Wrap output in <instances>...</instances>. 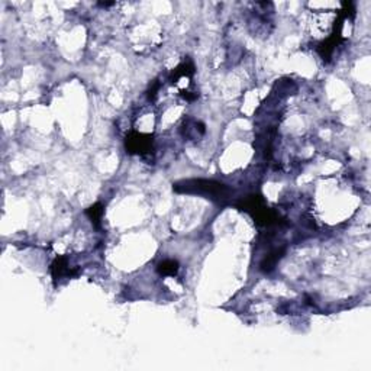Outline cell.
I'll list each match as a JSON object with an SVG mask.
<instances>
[{
  "label": "cell",
  "mask_w": 371,
  "mask_h": 371,
  "mask_svg": "<svg viewBox=\"0 0 371 371\" xmlns=\"http://www.w3.org/2000/svg\"><path fill=\"white\" fill-rule=\"evenodd\" d=\"M174 191L177 193H187V194H200L212 199L215 202H224L229 199L231 190L224 183L215 180H205V179H191L176 183L173 186Z\"/></svg>",
  "instance_id": "obj_1"
},
{
  "label": "cell",
  "mask_w": 371,
  "mask_h": 371,
  "mask_svg": "<svg viewBox=\"0 0 371 371\" xmlns=\"http://www.w3.org/2000/svg\"><path fill=\"white\" fill-rule=\"evenodd\" d=\"M152 137L145 135V134H139V132H130L126 137L125 141V147L129 154H139V156H147L152 151Z\"/></svg>",
  "instance_id": "obj_2"
},
{
  "label": "cell",
  "mask_w": 371,
  "mask_h": 371,
  "mask_svg": "<svg viewBox=\"0 0 371 371\" xmlns=\"http://www.w3.org/2000/svg\"><path fill=\"white\" fill-rule=\"evenodd\" d=\"M51 274L54 281L60 280L62 277H73L77 274V270L71 268L69 266V259L66 257H57L51 264Z\"/></svg>",
  "instance_id": "obj_3"
},
{
  "label": "cell",
  "mask_w": 371,
  "mask_h": 371,
  "mask_svg": "<svg viewBox=\"0 0 371 371\" xmlns=\"http://www.w3.org/2000/svg\"><path fill=\"white\" fill-rule=\"evenodd\" d=\"M285 251L286 248H273V250H270L266 254V257L263 258V261L259 263V270L263 271V273H270V271H273L274 268H276L277 263L281 259V257L285 255Z\"/></svg>",
  "instance_id": "obj_4"
},
{
  "label": "cell",
  "mask_w": 371,
  "mask_h": 371,
  "mask_svg": "<svg viewBox=\"0 0 371 371\" xmlns=\"http://www.w3.org/2000/svg\"><path fill=\"white\" fill-rule=\"evenodd\" d=\"M193 74H194V66H193L191 61L187 60L184 61V62H182L177 69L173 70V73H171V81H173V83H177L180 78L184 77L190 78Z\"/></svg>",
  "instance_id": "obj_5"
},
{
  "label": "cell",
  "mask_w": 371,
  "mask_h": 371,
  "mask_svg": "<svg viewBox=\"0 0 371 371\" xmlns=\"http://www.w3.org/2000/svg\"><path fill=\"white\" fill-rule=\"evenodd\" d=\"M205 134V123L199 121H187L184 125V135L187 138L198 139Z\"/></svg>",
  "instance_id": "obj_6"
},
{
  "label": "cell",
  "mask_w": 371,
  "mask_h": 371,
  "mask_svg": "<svg viewBox=\"0 0 371 371\" xmlns=\"http://www.w3.org/2000/svg\"><path fill=\"white\" fill-rule=\"evenodd\" d=\"M179 263L176 259H164L157 266V271L161 276H176L179 273Z\"/></svg>",
  "instance_id": "obj_7"
},
{
  "label": "cell",
  "mask_w": 371,
  "mask_h": 371,
  "mask_svg": "<svg viewBox=\"0 0 371 371\" xmlns=\"http://www.w3.org/2000/svg\"><path fill=\"white\" fill-rule=\"evenodd\" d=\"M103 205L102 203H95L93 206H90L86 210V215L90 217L92 224L95 225L96 228H100L102 225V217H103Z\"/></svg>",
  "instance_id": "obj_8"
},
{
  "label": "cell",
  "mask_w": 371,
  "mask_h": 371,
  "mask_svg": "<svg viewBox=\"0 0 371 371\" xmlns=\"http://www.w3.org/2000/svg\"><path fill=\"white\" fill-rule=\"evenodd\" d=\"M158 90H160V83H154V84L151 86V89L148 90V99H149V100H154Z\"/></svg>",
  "instance_id": "obj_9"
},
{
  "label": "cell",
  "mask_w": 371,
  "mask_h": 371,
  "mask_svg": "<svg viewBox=\"0 0 371 371\" xmlns=\"http://www.w3.org/2000/svg\"><path fill=\"white\" fill-rule=\"evenodd\" d=\"M100 6H103V8H107V6H112V5H115L113 2H107V3H99Z\"/></svg>",
  "instance_id": "obj_10"
}]
</instances>
